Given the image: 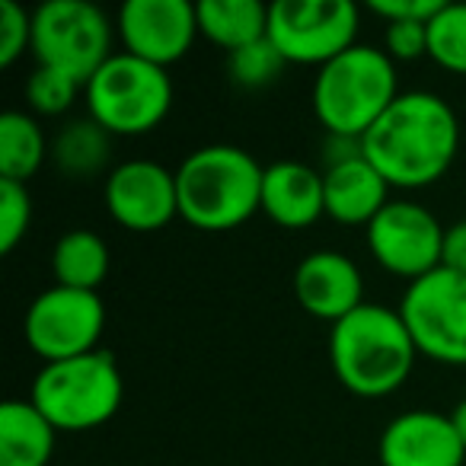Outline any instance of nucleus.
<instances>
[{"mask_svg":"<svg viewBox=\"0 0 466 466\" xmlns=\"http://www.w3.org/2000/svg\"><path fill=\"white\" fill-rule=\"evenodd\" d=\"M361 150L390 188L434 186L460 150L457 112L438 93H400L361 137Z\"/></svg>","mask_w":466,"mask_h":466,"instance_id":"1","label":"nucleus"},{"mask_svg":"<svg viewBox=\"0 0 466 466\" xmlns=\"http://www.w3.org/2000/svg\"><path fill=\"white\" fill-rule=\"evenodd\" d=\"M329 358L339 383L364 400L390 396L409 380L415 368V349L400 310L380 304H361L339 319L329 336Z\"/></svg>","mask_w":466,"mask_h":466,"instance_id":"2","label":"nucleus"},{"mask_svg":"<svg viewBox=\"0 0 466 466\" xmlns=\"http://www.w3.org/2000/svg\"><path fill=\"white\" fill-rule=\"evenodd\" d=\"M266 167L233 144L198 147L176 169L179 218L198 230H233L262 211Z\"/></svg>","mask_w":466,"mask_h":466,"instance_id":"3","label":"nucleus"},{"mask_svg":"<svg viewBox=\"0 0 466 466\" xmlns=\"http://www.w3.org/2000/svg\"><path fill=\"white\" fill-rule=\"evenodd\" d=\"M396 96L400 84L393 58L383 48L358 42L355 48L319 67L313 84V112L326 135L364 137L396 103Z\"/></svg>","mask_w":466,"mask_h":466,"instance_id":"4","label":"nucleus"},{"mask_svg":"<svg viewBox=\"0 0 466 466\" xmlns=\"http://www.w3.org/2000/svg\"><path fill=\"white\" fill-rule=\"evenodd\" d=\"M125 380L109 351L55 361L35 374L29 402L58 431H90L118 412Z\"/></svg>","mask_w":466,"mask_h":466,"instance_id":"5","label":"nucleus"},{"mask_svg":"<svg viewBox=\"0 0 466 466\" xmlns=\"http://www.w3.org/2000/svg\"><path fill=\"white\" fill-rule=\"evenodd\" d=\"M84 96L90 118L109 135L137 137L167 118L173 106V80L167 67L118 52L86 80Z\"/></svg>","mask_w":466,"mask_h":466,"instance_id":"6","label":"nucleus"},{"mask_svg":"<svg viewBox=\"0 0 466 466\" xmlns=\"http://www.w3.org/2000/svg\"><path fill=\"white\" fill-rule=\"evenodd\" d=\"M116 26L90 0H46L33 10V55L42 67L86 80L112 58Z\"/></svg>","mask_w":466,"mask_h":466,"instance_id":"7","label":"nucleus"},{"mask_svg":"<svg viewBox=\"0 0 466 466\" xmlns=\"http://www.w3.org/2000/svg\"><path fill=\"white\" fill-rule=\"evenodd\" d=\"M268 39L288 65L326 67L358 46V7L351 0H275Z\"/></svg>","mask_w":466,"mask_h":466,"instance_id":"8","label":"nucleus"},{"mask_svg":"<svg viewBox=\"0 0 466 466\" xmlns=\"http://www.w3.org/2000/svg\"><path fill=\"white\" fill-rule=\"evenodd\" d=\"M400 317L419 355L466 368V275L434 268L412 281L400 300Z\"/></svg>","mask_w":466,"mask_h":466,"instance_id":"9","label":"nucleus"},{"mask_svg":"<svg viewBox=\"0 0 466 466\" xmlns=\"http://www.w3.org/2000/svg\"><path fill=\"white\" fill-rule=\"evenodd\" d=\"M106 329V304L96 291H74L52 285L29 304L26 342L46 364L67 361L96 351Z\"/></svg>","mask_w":466,"mask_h":466,"instance_id":"10","label":"nucleus"},{"mask_svg":"<svg viewBox=\"0 0 466 466\" xmlns=\"http://www.w3.org/2000/svg\"><path fill=\"white\" fill-rule=\"evenodd\" d=\"M444 227L415 201H390L368 224V249L380 268L409 285L441 268Z\"/></svg>","mask_w":466,"mask_h":466,"instance_id":"11","label":"nucleus"},{"mask_svg":"<svg viewBox=\"0 0 466 466\" xmlns=\"http://www.w3.org/2000/svg\"><path fill=\"white\" fill-rule=\"evenodd\" d=\"M116 33L128 55L169 67L192 48L198 35V14L188 0H128L118 10Z\"/></svg>","mask_w":466,"mask_h":466,"instance_id":"12","label":"nucleus"},{"mask_svg":"<svg viewBox=\"0 0 466 466\" xmlns=\"http://www.w3.org/2000/svg\"><path fill=\"white\" fill-rule=\"evenodd\" d=\"M106 208L125 230H163L179 214L176 173L154 160H128L106 179Z\"/></svg>","mask_w":466,"mask_h":466,"instance_id":"13","label":"nucleus"},{"mask_svg":"<svg viewBox=\"0 0 466 466\" xmlns=\"http://www.w3.org/2000/svg\"><path fill=\"white\" fill-rule=\"evenodd\" d=\"M466 447L451 415L431 409L402 412L380 434L383 466H463Z\"/></svg>","mask_w":466,"mask_h":466,"instance_id":"14","label":"nucleus"},{"mask_svg":"<svg viewBox=\"0 0 466 466\" xmlns=\"http://www.w3.org/2000/svg\"><path fill=\"white\" fill-rule=\"evenodd\" d=\"M294 294L310 317L336 326L364 304L361 268L336 249H317L294 268Z\"/></svg>","mask_w":466,"mask_h":466,"instance_id":"15","label":"nucleus"},{"mask_svg":"<svg viewBox=\"0 0 466 466\" xmlns=\"http://www.w3.org/2000/svg\"><path fill=\"white\" fill-rule=\"evenodd\" d=\"M262 211L288 230H304L326 214L323 173L298 160L266 167L262 176Z\"/></svg>","mask_w":466,"mask_h":466,"instance_id":"16","label":"nucleus"},{"mask_svg":"<svg viewBox=\"0 0 466 466\" xmlns=\"http://www.w3.org/2000/svg\"><path fill=\"white\" fill-rule=\"evenodd\" d=\"M323 195L326 214L336 224L345 227H368L383 208L390 205V182L377 173V167L368 157H355L339 167H329L323 173Z\"/></svg>","mask_w":466,"mask_h":466,"instance_id":"17","label":"nucleus"},{"mask_svg":"<svg viewBox=\"0 0 466 466\" xmlns=\"http://www.w3.org/2000/svg\"><path fill=\"white\" fill-rule=\"evenodd\" d=\"M58 428L29 400L0 406V466H48Z\"/></svg>","mask_w":466,"mask_h":466,"instance_id":"18","label":"nucleus"},{"mask_svg":"<svg viewBox=\"0 0 466 466\" xmlns=\"http://www.w3.org/2000/svg\"><path fill=\"white\" fill-rule=\"evenodd\" d=\"M195 14L198 33L227 55L268 35V7L259 0H201Z\"/></svg>","mask_w":466,"mask_h":466,"instance_id":"19","label":"nucleus"},{"mask_svg":"<svg viewBox=\"0 0 466 466\" xmlns=\"http://www.w3.org/2000/svg\"><path fill=\"white\" fill-rule=\"evenodd\" d=\"M55 285L74 291H96L109 275V247L93 230H67L52 253Z\"/></svg>","mask_w":466,"mask_h":466,"instance_id":"20","label":"nucleus"},{"mask_svg":"<svg viewBox=\"0 0 466 466\" xmlns=\"http://www.w3.org/2000/svg\"><path fill=\"white\" fill-rule=\"evenodd\" d=\"M52 157L58 169L71 179H90V176L103 173V167L112 157V135L99 122L86 118H74L58 131L52 144Z\"/></svg>","mask_w":466,"mask_h":466,"instance_id":"21","label":"nucleus"},{"mask_svg":"<svg viewBox=\"0 0 466 466\" xmlns=\"http://www.w3.org/2000/svg\"><path fill=\"white\" fill-rule=\"evenodd\" d=\"M46 135L39 122L26 112L0 116V179L23 182L33 179L46 163Z\"/></svg>","mask_w":466,"mask_h":466,"instance_id":"22","label":"nucleus"},{"mask_svg":"<svg viewBox=\"0 0 466 466\" xmlns=\"http://www.w3.org/2000/svg\"><path fill=\"white\" fill-rule=\"evenodd\" d=\"M428 58L451 74H466V4H444L428 23Z\"/></svg>","mask_w":466,"mask_h":466,"instance_id":"23","label":"nucleus"},{"mask_svg":"<svg viewBox=\"0 0 466 466\" xmlns=\"http://www.w3.org/2000/svg\"><path fill=\"white\" fill-rule=\"evenodd\" d=\"M288 61L281 58V52L275 48V42L259 39L253 46L240 48V52L227 55V74H230L233 84L247 86V90H259V86H268L281 77Z\"/></svg>","mask_w":466,"mask_h":466,"instance_id":"24","label":"nucleus"},{"mask_svg":"<svg viewBox=\"0 0 466 466\" xmlns=\"http://www.w3.org/2000/svg\"><path fill=\"white\" fill-rule=\"evenodd\" d=\"M80 84L71 80L67 74L55 71V67H35L26 80V99L29 109L39 116H65L77 99Z\"/></svg>","mask_w":466,"mask_h":466,"instance_id":"25","label":"nucleus"},{"mask_svg":"<svg viewBox=\"0 0 466 466\" xmlns=\"http://www.w3.org/2000/svg\"><path fill=\"white\" fill-rule=\"evenodd\" d=\"M33 224V195L23 182L0 179V253H14Z\"/></svg>","mask_w":466,"mask_h":466,"instance_id":"26","label":"nucleus"},{"mask_svg":"<svg viewBox=\"0 0 466 466\" xmlns=\"http://www.w3.org/2000/svg\"><path fill=\"white\" fill-rule=\"evenodd\" d=\"M33 48V14L16 0H0V67H10Z\"/></svg>","mask_w":466,"mask_h":466,"instance_id":"27","label":"nucleus"},{"mask_svg":"<svg viewBox=\"0 0 466 466\" xmlns=\"http://www.w3.org/2000/svg\"><path fill=\"white\" fill-rule=\"evenodd\" d=\"M383 46L393 61H419L428 55V23H387Z\"/></svg>","mask_w":466,"mask_h":466,"instance_id":"28","label":"nucleus"},{"mask_svg":"<svg viewBox=\"0 0 466 466\" xmlns=\"http://www.w3.org/2000/svg\"><path fill=\"white\" fill-rule=\"evenodd\" d=\"M444 0H370L368 10L387 23H431Z\"/></svg>","mask_w":466,"mask_h":466,"instance_id":"29","label":"nucleus"},{"mask_svg":"<svg viewBox=\"0 0 466 466\" xmlns=\"http://www.w3.org/2000/svg\"><path fill=\"white\" fill-rule=\"evenodd\" d=\"M441 268L466 275V220L444 227V247H441Z\"/></svg>","mask_w":466,"mask_h":466,"instance_id":"30","label":"nucleus"},{"mask_svg":"<svg viewBox=\"0 0 466 466\" xmlns=\"http://www.w3.org/2000/svg\"><path fill=\"white\" fill-rule=\"evenodd\" d=\"M451 421H453V428H457L460 441H463V447H466V400H460L457 406H453Z\"/></svg>","mask_w":466,"mask_h":466,"instance_id":"31","label":"nucleus"}]
</instances>
